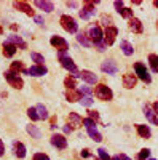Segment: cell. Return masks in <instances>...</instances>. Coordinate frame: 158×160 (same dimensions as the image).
Instances as JSON below:
<instances>
[{
  "label": "cell",
  "mask_w": 158,
  "mask_h": 160,
  "mask_svg": "<svg viewBox=\"0 0 158 160\" xmlns=\"http://www.w3.org/2000/svg\"><path fill=\"white\" fill-rule=\"evenodd\" d=\"M59 62H61V66L64 69H67L69 72H72L74 74V77H80V72L77 71V66H75V62L72 61V58L70 56H67L65 53H59Z\"/></svg>",
  "instance_id": "1"
},
{
  "label": "cell",
  "mask_w": 158,
  "mask_h": 160,
  "mask_svg": "<svg viewBox=\"0 0 158 160\" xmlns=\"http://www.w3.org/2000/svg\"><path fill=\"white\" fill-rule=\"evenodd\" d=\"M94 96H96L98 99H101V101H110V99L113 98V93H112V90H110L107 85L99 83V85L94 88Z\"/></svg>",
  "instance_id": "2"
},
{
  "label": "cell",
  "mask_w": 158,
  "mask_h": 160,
  "mask_svg": "<svg viewBox=\"0 0 158 160\" xmlns=\"http://www.w3.org/2000/svg\"><path fill=\"white\" fill-rule=\"evenodd\" d=\"M61 26H62V29L67 31L69 34H77V31H78V24L69 15H62L61 16Z\"/></svg>",
  "instance_id": "3"
},
{
  "label": "cell",
  "mask_w": 158,
  "mask_h": 160,
  "mask_svg": "<svg viewBox=\"0 0 158 160\" xmlns=\"http://www.w3.org/2000/svg\"><path fill=\"white\" fill-rule=\"evenodd\" d=\"M98 3H99V0H94V2H91V0H86L85 5H83V8L80 10V13H78V15H80V18H82V19H89V18L96 13L94 5H98Z\"/></svg>",
  "instance_id": "4"
},
{
  "label": "cell",
  "mask_w": 158,
  "mask_h": 160,
  "mask_svg": "<svg viewBox=\"0 0 158 160\" xmlns=\"http://www.w3.org/2000/svg\"><path fill=\"white\" fill-rule=\"evenodd\" d=\"M3 75H5V78H7V82L10 83V87L16 88V90H21V88H22L24 82H22V78H21L18 74L11 72V71H5V72H3Z\"/></svg>",
  "instance_id": "5"
},
{
  "label": "cell",
  "mask_w": 158,
  "mask_h": 160,
  "mask_svg": "<svg viewBox=\"0 0 158 160\" xmlns=\"http://www.w3.org/2000/svg\"><path fill=\"white\" fill-rule=\"evenodd\" d=\"M88 37H89V40H91V42H93L94 45H99V43H102L104 34H102V31H101L99 26L94 24V26H91V28H89V31H88Z\"/></svg>",
  "instance_id": "6"
},
{
  "label": "cell",
  "mask_w": 158,
  "mask_h": 160,
  "mask_svg": "<svg viewBox=\"0 0 158 160\" xmlns=\"http://www.w3.org/2000/svg\"><path fill=\"white\" fill-rule=\"evenodd\" d=\"M134 71H136L137 77L142 80V82H146V83H150V82H152V77H150L147 68H146L142 62H136V64H134Z\"/></svg>",
  "instance_id": "7"
},
{
  "label": "cell",
  "mask_w": 158,
  "mask_h": 160,
  "mask_svg": "<svg viewBox=\"0 0 158 160\" xmlns=\"http://www.w3.org/2000/svg\"><path fill=\"white\" fill-rule=\"evenodd\" d=\"M117 34H118L117 28H113V26H107V29H105V32H104V43H105V47L113 45L115 38H117Z\"/></svg>",
  "instance_id": "8"
},
{
  "label": "cell",
  "mask_w": 158,
  "mask_h": 160,
  "mask_svg": "<svg viewBox=\"0 0 158 160\" xmlns=\"http://www.w3.org/2000/svg\"><path fill=\"white\" fill-rule=\"evenodd\" d=\"M50 43L55 47V48H58L59 50V53L62 51H65V50H69V43H67V40L65 38H62V37H59V35H53L51 37V40H50Z\"/></svg>",
  "instance_id": "9"
},
{
  "label": "cell",
  "mask_w": 158,
  "mask_h": 160,
  "mask_svg": "<svg viewBox=\"0 0 158 160\" xmlns=\"http://www.w3.org/2000/svg\"><path fill=\"white\" fill-rule=\"evenodd\" d=\"M101 71L104 72V74H117V71H118V66H117V62L113 61V59H105L102 64H101Z\"/></svg>",
  "instance_id": "10"
},
{
  "label": "cell",
  "mask_w": 158,
  "mask_h": 160,
  "mask_svg": "<svg viewBox=\"0 0 158 160\" xmlns=\"http://www.w3.org/2000/svg\"><path fill=\"white\" fill-rule=\"evenodd\" d=\"M51 144L58 149H65L67 148V139H65V136H62V135H53L51 136Z\"/></svg>",
  "instance_id": "11"
},
{
  "label": "cell",
  "mask_w": 158,
  "mask_h": 160,
  "mask_svg": "<svg viewBox=\"0 0 158 160\" xmlns=\"http://www.w3.org/2000/svg\"><path fill=\"white\" fill-rule=\"evenodd\" d=\"M13 7H15L16 10H19V11H22V13H26V15L35 18V11L32 10V7L29 3H26V2H15V3H13Z\"/></svg>",
  "instance_id": "12"
},
{
  "label": "cell",
  "mask_w": 158,
  "mask_h": 160,
  "mask_svg": "<svg viewBox=\"0 0 158 160\" xmlns=\"http://www.w3.org/2000/svg\"><path fill=\"white\" fill-rule=\"evenodd\" d=\"M46 72H48V69L45 68V66H32V68H29L27 71H26V74L32 75V77H40V75H45Z\"/></svg>",
  "instance_id": "13"
},
{
  "label": "cell",
  "mask_w": 158,
  "mask_h": 160,
  "mask_svg": "<svg viewBox=\"0 0 158 160\" xmlns=\"http://www.w3.org/2000/svg\"><path fill=\"white\" fill-rule=\"evenodd\" d=\"M82 123H83V118L78 115L77 112H70V114H69V125H70L72 130H74V128H80Z\"/></svg>",
  "instance_id": "14"
},
{
  "label": "cell",
  "mask_w": 158,
  "mask_h": 160,
  "mask_svg": "<svg viewBox=\"0 0 158 160\" xmlns=\"http://www.w3.org/2000/svg\"><path fill=\"white\" fill-rule=\"evenodd\" d=\"M136 82H137V77L134 74H125L123 75V87L131 90L133 87H136Z\"/></svg>",
  "instance_id": "15"
},
{
  "label": "cell",
  "mask_w": 158,
  "mask_h": 160,
  "mask_svg": "<svg viewBox=\"0 0 158 160\" xmlns=\"http://www.w3.org/2000/svg\"><path fill=\"white\" fill-rule=\"evenodd\" d=\"M34 3H35L37 8H40V10L46 11V13H50V11L55 10V3H53V2H48V0H35Z\"/></svg>",
  "instance_id": "16"
},
{
  "label": "cell",
  "mask_w": 158,
  "mask_h": 160,
  "mask_svg": "<svg viewBox=\"0 0 158 160\" xmlns=\"http://www.w3.org/2000/svg\"><path fill=\"white\" fill-rule=\"evenodd\" d=\"M13 151H15V155L18 158H24L26 157V146L19 141H15L13 142Z\"/></svg>",
  "instance_id": "17"
},
{
  "label": "cell",
  "mask_w": 158,
  "mask_h": 160,
  "mask_svg": "<svg viewBox=\"0 0 158 160\" xmlns=\"http://www.w3.org/2000/svg\"><path fill=\"white\" fill-rule=\"evenodd\" d=\"M144 114H146V117L150 120L152 123L158 125V117H156V114L153 112V109H152L150 104H146V106H144Z\"/></svg>",
  "instance_id": "18"
},
{
  "label": "cell",
  "mask_w": 158,
  "mask_h": 160,
  "mask_svg": "<svg viewBox=\"0 0 158 160\" xmlns=\"http://www.w3.org/2000/svg\"><path fill=\"white\" fill-rule=\"evenodd\" d=\"M8 43H13L15 47H19L21 50L27 48V43H26L24 40H22L21 37H18V35H10V37H8Z\"/></svg>",
  "instance_id": "19"
},
{
  "label": "cell",
  "mask_w": 158,
  "mask_h": 160,
  "mask_svg": "<svg viewBox=\"0 0 158 160\" xmlns=\"http://www.w3.org/2000/svg\"><path fill=\"white\" fill-rule=\"evenodd\" d=\"M80 77L85 80L86 83H96V82H98V75L93 74L91 71H82V72H80Z\"/></svg>",
  "instance_id": "20"
},
{
  "label": "cell",
  "mask_w": 158,
  "mask_h": 160,
  "mask_svg": "<svg viewBox=\"0 0 158 160\" xmlns=\"http://www.w3.org/2000/svg\"><path fill=\"white\" fill-rule=\"evenodd\" d=\"M136 130H137V135H139L141 138L149 139V138L152 136V131H150V128H149L147 125H136Z\"/></svg>",
  "instance_id": "21"
},
{
  "label": "cell",
  "mask_w": 158,
  "mask_h": 160,
  "mask_svg": "<svg viewBox=\"0 0 158 160\" xmlns=\"http://www.w3.org/2000/svg\"><path fill=\"white\" fill-rule=\"evenodd\" d=\"M129 28H131V31L136 32V34H142V22L137 18H131L129 19Z\"/></svg>",
  "instance_id": "22"
},
{
  "label": "cell",
  "mask_w": 158,
  "mask_h": 160,
  "mask_svg": "<svg viewBox=\"0 0 158 160\" xmlns=\"http://www.w3.org/2000/svg\"><path fill=\"white\" fill-rule=\"evenodd\" d=\"M16 48H18V47H15L13 43H8V42L3 43V55H5L7 58H11V56L16 53Z\"/></svg>",
  "instance_id": "23"
},
{
  "label": "cell",
  "mask_w": 158,
  "mask_h": 160,
  "mask_svg": "<svg viewBox=\"0 0 158 160\" xmlns=\"http://www.w3.org/2000/svg\"><path fill=\"white\" fill-rule=\"evenodd\" d=\"M10 71H11V72H15V74H18V72H24V74H26V71H27V69L24 68L22 61H15V62H11Z\"/></svg>",
  "instance_id": "24"
},
{
  "label": "cell",
  "mask_w": 158,
  "mask_h": 160,
  "mask_svg": "<svg viewBox=\"0 0 158 160\" xmlns=\"http://www.w3.org/2000/svg\"><path fill=\"white\" fill-rule=\"evenodd\" d=\"M120 47H122V51L125 53L126 56H131L134 53V48H133V45H131L128 40H123V42L120 43Z\"/></svg>",
  "instance_id": "25"
},
{
  "label": "cell",
  "mask_w": 158,
  "mask_h": 160,
  "mask_svg": "<svg viewBox=\"0 0 158 160\" xmlns=\"http://www.w3.org/2000/svg\"><path fill=\"white\" fill-rule=\"evenodd\" d=\"M65 98H67L69 102H75L78 99H82L80 98V93L75 91V90H67V91H65Z\"/></svg>",
  "instance_id": "26"
},
{
  "label": "cell",
  "mask_w": 158,
  "mask_h": 160,
  "mask_svg": "<svg viewBox=\"0 0 158 160\" xmlns=\"http://www.w3.org/2000/svg\"><path fill=\"white\" fill-rule=\"evenodd\" d=\"M88 135H89L91 139H94L96 142H101L102 141V136H101V133L96 130V127H89L88 128Z\"/></svg>",
  "instance_id": "27"
},
{
  "label": "cell",
  "mask_w": 158,
  "mask_h": 160,
  "mask_svg": "<svg viewBox=\"0 0 158 160\" xmlns=\"http://www.w3.org/2000/svg\"><path fill=\"white\" fill-rule=\"evenodd\" d=\"M35 109H37V114H38V118H48V111H46V108H45V106L43 104H37L35 106Z\"/></svg>",
  "instance_id": "28"
},
{
  "label": "cell",
  "mask_w": 158,
  "mask_h": 160,
  "mask_svg": "<svg viewBox=\"0 0 158 160\" xmlns=\"http://www.w3.org/2000/svg\"><path fill=\"white\" fill-rule=\"evenodd\" d=\"M77 42H78V43H82V45H83V47H86V48L91 45V42H89L88 35H86V34H83V32L77 34Z\"/></svg>",
  "instance_id": "29"
},
{
  "label": "cell",
  "mask_w": 158,
  "mask_h": 160,
  "mask_svg": "<svg viewBox=\"0 0 158 160\" xmlns=\"http://www.w3.org/2000/svg\"><path fill=\"white\" fill-rule=\"evenodd\" d=\"M149 64L153 72H158V55H149Z\"/></svg>",
  "instance_id": "30"
},
{
  "label": "cell",
  "mask_w": 158,
  "mask_h": 160,
  "mask_svg": "<svg viewBox=\"0 0 158 160\" xmlns=\"http://www.w3.org/2000/svg\"><path fill=\"white\" fill-rule=\"evenodd\" d=\"M26 130H27V133H29L32 138H40V136H42L40 131H38V128H37L35 125H27V127H26Z\"/></svg>",
  "instance_id": "31"
},
{
  "label": "cell",
  "mask_w": 158,
  "mask_h": 160,
  "mask_svg": "<svg viewBox=\"0 0 158 160\" xmlns=\"http://www.w3.org/2000/svg\"><path fill=\"white\" fill-rule=\"evenodd\" d=\"M64 85L67 87V90H75V87H77L75 77H65L64 78Z\"/></svg>",
  "instance_id": "32"
},
{
  "label": "cell",
  "mask_w": 158,
  "mask_h": 160,
  "mask_svg": "<svg viewBox=\"0 0 158 160\" xmlns=\"http://www.w3.org/2000/svg\"><path fill=\"white\" fill-rule=\"evenodd\" d=\"M137 160H149L150 158V149H142L137 155H136Z\"/></svg>",
  "instance_id": "33"
},
{
  "label": "cell",
  "mask_w": 158,
  "mask_h": 160,
  "mask_svg": "<svg viewBox=\"0 0 158 160\" xmlns=\"http://www.w3.org/2000/svg\"><path fill=\"white\" fill-rule=\"evenodd\" d=\"M31 58H32V61H35L37 62V66H43V56L40 55V53H31Z\"/></svg>",
  "instance_id": "34"
},
{
  "label": "cell",
  "mask_w": 158,
  "mask_h": 160,
  "mask_svg": "<svg viewBox=\"0 0 158 160\" xmlns=\"http://www.w3.org/2000/svg\"><path fill=\"white\" fill-rule=\"evenodd\" d=\"M118 13H120V15H122L123 18H129V19L133 18V10H131V8H125V7H123Z\"/></svg>",
  "instance_id": "35"
},
{
  "label": "cell",
  "mask_w": 158,
  "mask_h": 160,
  "mask_svg": "<svg viewBox=\"0 0 158 160\" xmlns=\"http://www.w3.org/2000/svg\"><path fill=\"white\" fill-rule=\"evenodd\" d=\"M27 115H29L31 120H34V122H35V120H40V118H38V114H37V109L35 108H29L27 109Z\"/></svg>",
  "instance_id": "36"
},
{
  "label": "cell",
  "mask_w": 158,
  "mask_h": 160,
  "mask_svg": "<svg viewBox=\"0 0 158 160\" xmlns=\"http://www.w3.org/2000/svg\"><path fill=\"white\" fill-rule=\"evenodd\" d=\"M98 154H99V158H101V160H112V158H110V155L107 154V151H105L104 148L98 149Z\"/></svg>",
  "instance_id": "37"
},
{
  "label": "cell",
  "mask_w": 158,
  "mask_h": 160,
  "mask_svg": "<svg viewBox=\"0 0 158 160\" xmlns=\"http://www.w3.org/2000/svg\"><path fill=\"white\" fill-rule=\"evenodd\" d=\"M80 102H82V106H86V108H89V106L93 104V98H91V96H82Z\"/></svg>",
  "instance_id": "38"
},
{
  "label": "cell",
  "mask_w": 158,
  "mask_h": 160,
  "mask_svg": "<svg viewBox=\"0 0 158 160\" xmlns=\"http://www.w3.org/2000/svg\"><path fill=\"white\" fill-rule=\"evenodd\" d=\"M83 125H85L86 128H89V127H96V122H94L93 118L86 117V118H83Z\"/></svg>",
  "instance_id": "39"
},
{
  "label": "cell",
  "mask_w": 158,
  "mask_h": 160,
  "mask_svg": "<svg viewBox=\"0 0 158 160\" xmlns=\"http://www.w3.org/2000/svg\"><path fill=\"white\" fill-rule=\"evenodd\" d=\"M88 117L93 118L94 122H98V120H99V112H96V111H88Z\"/></svg>",
  "instance_id": "40"
},
{
  "label": "cell",
  "mask_w": 158,
  "mask_h": 160,
  "mask_svg": "<svg viewBox=\"0 0 158 160\" xmlns=\"http://www.w3.org/2000/svg\"><path fill=\"white\" fill-rule=\"evenodd\" d=\"M32 160H50V157L46 155V154H40V152H38V154H35L34 155V158Z\"/></svg>",
  "instance_id": "41"
},
{
  "label": "cell",
  "mask_w": 158,
  "mask_h": 160,
  "mask_svg": "<svg viewBox=\"0 0 158 160\" xmlns=\"http://www.w3.org/2000/svg\"><path fill=\"white\" fill-rule=\"evenodd\" d=\"M82 93L85 96H91V88L89 87H82Z\"/></svg>",
  "instance_id": "42"
},
{
  "label": "cell",
  "mask_w": 158,
  "mask_h": 160,
  "mask_svg": "<svg viewBox=\"0 0 158 160\" xmlns=\"http://www.w3.org/2000/svg\"><path fill=\"white\" fill-rule=\"evenodd\" d=\"M112 160H131V158H129V157H126L125 154H120V155H115Z\"/></svg>",
  "instance_id": "43"
},
{
  "label": "cell",
  "mask_w": 158,
  "mask_h": 160,
  "mask_svg": "<svg viewBox=\"0 0 158 160\" xmlns=\"http://www.w3.org/2000/svg\"><path fill=\"white\" fill-rule=\"evenodd\" d=\"M113 5H115V10L117 11H120L123 8V2H122V0H120V2H118V0H117V2H113Z\"/></svg>",
  "instance_id": "44"
},
{
  "label": "cell",
  "mask_w": 158,
  "mask_h": 160,
  "mask_svg": "<svg viewBox=\"0 0 158 160\" xmlns=\"http://www.w3.org/2000/svg\"><path fill=\"white\" fill-rule=\"evenodd\" d=\"M56 120H58L56 117H51V120H50V123H51V125H50V128H53V130L56 128Z\"/></svg>",
  "instance_id": "45"
},
{
  "label": "cell",
  "mask_w": 158,
  "mask_h": 160,
  "mask_svg": "<svg viewBox=\"0 0 158 160\" xmlns=\"http://www.w3.org/2000/svg\"><path fill=\"white\" fill-rule=\"evenodd\" d=\"M5 154V146H3V142H2V139H0V157H2Z\"/></svg>",
  "instance_id": "46"
},
{
  "label": "cell",
  "mask_w": 158,
  "mask_h": 160,
  "mask_svg": "<svg viewBox=\"0 0 158 160\" xmlns=\"http://www.w3.org/2000/svg\"><path fill=\"white\" fill-rule=\"evenodd\" d=\"M107 21H112V19H110V16H105V15H104V16H102V22H104L105 26H107V24H109Z\"/></svg>",
  "instance_id": "47"
},
{
  "label": "cell",
  "mask_w": 158,
  "mask_h": 160,
  "mask_svg": "<svg viewBox=\"0 0 158 160\" xmlns=\"http://www.w3.org/2000/svg\"><path fill=\"white\" fill-rule=\"evenodd\" d=\"M34 19H35V22H37V24H43V18H42V16H35Z\"/></svg>",
  "instance_id": "48"
},
{
  "label": "cell",
  "mask_w": 158,
  "mask_h": 160,
  "mask_svg": "<svg viewBox=\"0 0 158 160\" xmlns=\"http://www.w3.org/2000/svg\"><path fill=\"white\" fill-rule=\"evenodd\" d=\"M70 131H72V128H70L69 125H65V127H64V133H65V135H70Z\"/></svg>",
  "instance_id": "49"
},
{
  "label": "cell",
  "mask_w": 158,
  "mask_h": 160,
  "mask_svg": "<svg viewBox=\"0 0 158 160\" xmlns=\"http://www.w3.org/2000/svg\"><path fill=\"white\" fill-rule=\"evenodd\" d=\"M152 109H153V112H155V114L158 115V101H155V104L152 106Z\"/></svg>",
  "instance_id": "50"
},
{
  "label": "cell",
  "mask_w": 158,
  "mask_h": 160,
  "mask_svg": "<svg viewBox=\"0 0 158 160\" xmlns=\"http://www.w3.org/2000/svg\"><path fill=\"white\" fill-rule=\"evenodd\" d=\"M96 47H98L99 51H104V50H105V43H99V45H96Z\"/></svg>",
  "instance_id": "51"
},
{
  "label": "cell",
  "mask_w": 158,
  "mask_h": 160,
  "mask_svg": "<svg viewBox=\"0 0 158 160\" xmlns=\"http://www.w3.org/2000/svg\"><path fill=\"white\" fill-rule=\"evenodd\" d=\"M77 5H78L77 2H67V7H70V8H75Z\"/></svg>",
  "instance_id": "52"
},
{
  "label": "cell",
  "mask_w": 158,
  "mask_h": 160,
  "mask_svg": "<svg viewBox=\"0 0 158 160\" xmlns=\"http://www.w3.org/2000/svg\"><path fill=\"white\" fill-rule=\"evenodd\" d=\"M82 155H83V157H89V152H88V149L82 151Z\"/></svg>",
  "instance_id": "53"
},
{
  "label": "cell",
  "mask_w": 158,
  "mask_h": 160,
  "mask_svg": "<svg viewBox=\"0 0 158 160\" xmlns=\"http://www.w3.org/2000/svg\"><path fill=\"white\" fill-rule=\"evenodd\" d=\"M153 5H155V7L158 8V0H155V2H153Z\"/></svg>",
  "instance_id": "54"
},
{
  "label": "cell",
  "mask_w": 158,
  "mask_h": 160,
  "mask_svg": "<svg viewBox=\"0 0 158 160\" xmlns=\"http://www.w3.org/2000/svg\"><path fill=\"white\" fill-rule=\"evenodd\" d=\"M2 32H3V29H2V28H0V34H2Z\"/></svg>",
  "instance_id": "55"
},
{
  "label": "cell",
  "mask_w": 158,
  "mask_h": 160,
  "mask_svg": "<svg viewBox=\"0 0 158 160\" xmlns=\"http://www.w3.org/2000/svg\"><path fill=\"white\" fill-rule=\"evenodd\" d=\"M149 160H155V158H149Z\"/></svg>",
  "instance_id": "56"
},
{
  "label": "cell",
  "mask_w": 158,
  "mask_h": 160,
  "mask_svg": "<svg viewBox=\"0 0 158 160\" xmlns=\"http://www.w3.org/2000/svg\"><path fill=\"white\" fill-rule=\"evenodd\" d=\"M156 127H158V125H156Z\"/></svg>",
  "instance_id": "57"
}]
</instances>
